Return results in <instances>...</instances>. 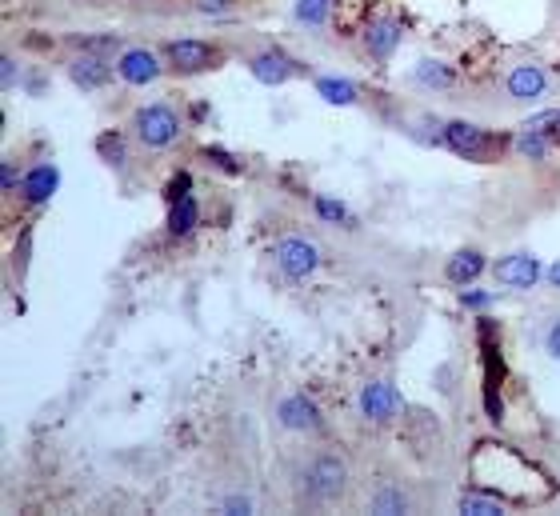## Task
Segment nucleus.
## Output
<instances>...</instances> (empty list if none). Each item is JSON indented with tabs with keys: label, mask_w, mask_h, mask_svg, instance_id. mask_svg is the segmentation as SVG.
I'll list each match as a JSON object with an SVG mask.
<instances>
[{
	"label": "nucleus",
	"mask_w": 560,
	"mask_h": 516,
	"mask_svg": "<svg viewBox=\"0 0 560 516\" xmlns=\"http://www.w3.org/2000/svg\"><path fill=\"white\" fill-rule=\"evenodd\" d=\"M492 300H496V296H492V292H484V288H472V284H468V288H460V304H464L468 312H476V316H480L484 308H492Z\"/></svg>",
	"instance_id": "obj_31"
},
{
	"label": "nucleus",
	"mask_w": 560,
	"mask_h": 516,
	"mask_svg": "<svg viewBox=\"0 0 560 516\" xmlns=\"http://www.w3.org/2000/svg\"><path fill=\"white\" fill-rule=\"evenodd\" d=\"M312 208H316V216H320V220L340 224V228H352V212H348V204H344V200H332V196H312Z\"/></svg>",
	"instance_id": "obj_27"
},
{
	"label": "nucleus",
	"mask_w": 560,
	"mask_h": 516,
	"mask_svg": "<svg viewBox=\"0 0 560 516\" xmlns=\"http://www.w3.org/2000/svg\"><path fill=\"white\" fill-rule=\"evenodd\" d=\"M476 348H480V404L484 416L500 428L504 424V380H508V364H504V348H500V320L492 316H476Z\"/></svg>",
	"instance_id": "obj_2"
},
{
	"label": "nucleus",
	"mask_w": 560,
	"mask_h": 516,
	"mask_svg": "<svg viewBox=\"0 0 560 516\" xmlns=\"http://www.w3.org/2000/svg\"><path fill=\"white\" fill-rule=\"evenodd\" d=\"M164 56L152 52V48H124L116 56V76L128 84V88H144V84H156L160 72H164Z\"/></svg>",
	"instance_id": "obj_11"
},
{
	"label": "nucleus",
	"mask_w": 560,
	"mask_h": 516,
	"mask_svg": "<svg viewBox=\"0 0 560 516\" xmlns=\"http://www.w3.org/2000/svg\"><path fill=\"white\" fill-rule=\"evenodd\" d=\"M400 40H404V28H400V20H388V16H380V20H368L364 24V52L372 56V60H392V52L400 48Z\"/></svg>",
	"instance_id": "obj_16"
},
{
	"label": "nucleus",
	"mask_w": 560,
	"mask_h": 516,
	"mask_svg": "<svg viewBox=\"0 0 560 516\" xmlns=\"http://www.w3.org/2000/svg\"><path fill=\"white\" fill-rule=\"evenodd\" d=\"M468 472H472L476 488L500 496L508 508L512 504H536L552 492L548 476L532 460H524L512 444H500V440H480L472 460H468Z\"/></svg>",
	"instance_id": "obj_1"
},
{
	"label": "nucleus",
	"mask_w": 560,
	"mask_h": 516,
	"mask_svg": "<svg viewBox=\"0 0 560 516\" xmlns=\"http://www.w3.org/2000/svg\"><path fill=\"white\" fill-rule=\"evenodd\" d=\"M112 76H116V64H112V60H104V56L76 52V56L68 60V80H72L80 92H100V88H108V84H112Z\"/></svg>",
	"instance_id": "obj_13"
},
{
	"label": "nucleus",
	"mask_w": 560,
	"mask_h": 516,
	"mask_svg": "<svg viewBox=\"0 0 560 516\" xmlns=\"http://www.w3.org/2000/svg\"><path fill=\"white\" fill-rule=\"evenodd\" d=\"M544 352L560 360V320H552V324L544 328Z\"/></svg>",
	"instance_id": "obj_35"
},
{
	"label": "nucleus",
	"mask_w": 560,
	"mask_h": 516,
	"mask_svg": "<svg viewBox=\"0 0 560 516\" xmlns=\"http://www.w3.org/2000/svg\"><path fill=\"white\" fill-rule=\"evenodd\" d=\"M192 8H196L200 16H224V12L236 8V0H192Z\"/></svg>",
	"instance_id": "obj_33"
},
{
	"label": "nucleus",
	"mask_w": 560,
	"mask_h": 516,
	"mask_svg": "<svg viewBox=\"0 0 560 516\" xmlns=\"http://www.w3.org/2000/svg\"><path fill=\"white\" fill-rule=\"evenodd\" d=\"M444 148L468 164H496L512 152V136L508 132H492L484 124L472 120H448L444 124Z\"/></svg>",
	"instance_id": "obj_3"
},
{
	"label": "nucleus",
	"mask_w": 560,
	"mask_h": 516,
	"mask_svg": "<svg viewBox=\"0 0 560 516\" xmlns=\"http://www.w3.org/2000/svg\"><path fill=\"white\" fill-rule=\"evenodd\" d=\"M292 16L304 28H324L332 20V0H296L292 4Z\"/></svg>",
	"instance_id": "obj_24"
},
{
	"label": "nucleus",
	"mask_w": 560,
	"mask_h": 516,
	"mask_svg": "<svg viewBox=\"0 0 560 516\" xmlns=\"http://www.w3.org/2000/svg\"><path fill=\"white\" fill-rule=\"evenodd\" d=\"M204 116H208V104H204V100H196V104H192V120H204Z\"/></svg>",
	"instance_id": "obj_38"
},
{
	"label": "nucleus",
	"mask_w": 560,
	"mask_h": 516,
	"mask_svg": "<svg viewBox=\"0 0 560 516\" xmlns=\"http://www.w3.org/2000/svg\"><path fill=\"white\" fill-rule=\"evenodd\" d=\"M368 508H372V512H380V516H392V512H408V492H404L400 484H380V488L372 492Z\"/></svg>",
	"instance_id": "obj_23"
},
{
	"label": "nucleus",
	"mask_w": 560,
	"mask_h": 516,
	"mask_svg": "<svg viewBox=\"0 0 560 516\" xmlns=\"http://www.w3.org/2000/svg\"><path fill=\"white\" fill-rule=\"evenodd\" d=\"M544 280H548V284H552V288L560 292V260H552V264L544 268Z\"/></svg>",
	"instance_id": "obj_37"
},
{
	"label": "nucleus",
	"mask_w": 560,
	"mask_h": 516,
	"mask_svg": "<svg viewBox=\"0 0 560 516\" xmlns=\"http://www.w3.org/2000/svg\"><path fill=\"white\" fill-rule=\"evenodd\" d=\"M540 132L552 140V148H560V108H548V124Z\"/></svg>",
	"instance_id": "obj_36"
},
{
	"label": "nucleus",
	"mask_w": 560,
	"mask_h": 516,
	"mask_svg": "<svg viewBox=\"0 0 560 516\" xmlns=\"http://www.w3.org/2000/svg\"><path fill=\"white\" fill-rule=\"evenodd\" d=\"M168 236H188L196 224H200V200H196V192H188V196H180V200H172L168 204Z\"/></svg>",
	"instance_id": "obj_18"
},
{
	"label": "nucleus",
	"mask_w": 560,
	"mask_h": 516,
	"mask_svg": "<svg viewBox=\"0 0 560 516\" xmlns=\"http://www.w3.org/2000/svg\"><path fill=\"white\" fill-rule=\"evenodd\" d=\"M56 188H60V168H56L52 160H40V164H32V168L24 172L20 200H24L28 208H44V204L56 196Z\"/></svg>",
	"instance_id": "obj_15"
},
{
	"label": "nucleus",
	"mask_w": 560,
	"mask_h": 516,
	"mask_svg": "<svg viewBox=\"0 0 560 516\" xmlns=\"http://www.w3.org/2000/svg\"><path fill=\"white\" fill-rule=\"evenodd\" d=\"M484 272H488V256H484L480 248H460V252H452V256L444 260V280H448L452 288H468V284H476Z\"/></svg>",
	"instance_id": "obj_17"
},
{
	"label": "nucleus",
	"mask_w": 560,
	"mask_h": 516,
	"mask_svg": "<svg viewBox=\"0 0 560 516\" xmlns=\"http://www.w3.org/2000/svg\"><path fill=\"white\" fill-rule=\"evenodd\" d=\"M0 84H4V92H8L12 84H20V64H16L8 52L0 56Z\"/></svg>",
	"instance_id": "obj_34"
},
{
	"label": "nucleus",
	"mask_w": 560,
	"mask_h": 516,
	"mask_svg": "<svg viewBox=\"0 0 560 516\" xmlns=\"http://www.w3.org/2000/svg\"><path fill=\"white\" fill-rule=\"evenodd\" d=\"M132 136L144 144V148H172L180 136H184V116L180 108H172L168 100H152V104H140L132 112Z\"/></svg>",
	"instance_id": "obj_4"
},
{
	"label": "nucleus",
	"mask_w": 560,
	"mask_h": 516,
	"mask_svg": "<svg viewBox=\"0 0 560 516\" xmlns=\"http://www.w3.org/2000/svg\"><path fill=\"white\" fill-rule=\"evenodd\" d=\"M68 44L76 48V52H92V56H104V60H112V52H120V36H68Z\"/></svg>",
	"instance_id": "obj_25"
},
{
	"label": "nucleus",
	"mask_w": 560,
	"mask_h": 516,
	"mask_svg": "<svg viewBox=\"0 0 560 516\" xmlns=\"http://www.w3.org/2000/svg\"><path fill=\"white\" fill-rule=\"evenodd\" d=\"M356 408H360V416L368 424H392L404 412V396H400V388L392 380H368L360 388V396H356Z\"/></svg>",
	"instance_id": "obj_8"
},
{
	"label": "nucleus",
	"mask_w": 560,
	"mask_h": 516,
	"mask_svg": "<svg viewBox=\"0 0 560 516\" xmlns=\"http://www.w3.org/2000/svg\"><path fill=\"white\" fill-rule=\"evenodd\" d=\"M304 492L312 504H332L348 492V460L340 452H316L304 464Z\"/></svg>",
	"instance_id": "obj_5"
},
{
	"label": "nucleus",
	"mask_w": 560,
	"mask_h": 516,
	"mask_svg": "<svg viewBox=\"0 0 560 516\" xmlns=\"http://www.w3.org/2000/svg\"><path fill=\"white\" fill-rule=\"evenodd\" d=\"M20 184H24V172H20V164L8 156V160L0 164V192H4V196H16Z\"/></svg>",
	"instance_id": "obj_29"
},
{
	"label": "nucleus",
	"mask_w": 560,
	"mask_h": 516,
	"mask_svg": "<svg viewBox=\"0 0 560 516\" xmlns=\"http://www.w3.org/2000/svg\"><path fill=\"white\" fill-rule=\"evenodd\" d=\"M492 280L504 284V288H516V292H528L544 280V264L532 252H512V256H500L492 264Z\"/></svg>",
	"instance_id": "obj_9"
},
{
	"label": "nucleus",
	"mask_w": 560,
	"mask_h": 516,
	"mask_svg": "<svg viewBox=\"0 0 560 516\" xmlns=\"http://www.w3.org/2000/svg\"><path fill=\"white\" fill-rule=\"evenodd\" d=\"M272 264L288 284H304L320 268V248L308 236H280L272 248Z\"/></svg>",
	"instance_id": "obj_7"
},
{
	"label": "nucleus",
	"mask_w": 560,
	"mask_h": 516,
	"mask_svg": "<svg viewBox=\"0 0 560 516\" xmlns=\"http://www.w3.org/2000/svg\"><path fill=\"white\" fill-rule=\"evenodd\" d=\"M96 152H100V160L112 164V168H124V164H128V148H124V136H120V132H100V136H96Z\"/></svg>",
	"instance_id": "obj_26"
},
{
	"label": "nucleus",
	"mask_w": 560,
	"mask_h": 516,
	"mask_svg": "<svg viewBox=\"0 0 560 516\" xmlns=\"http://www.w3.org/2000/svg\"><path fill=\"white\" fill-rule=\"evenodd\" d=\"M200 156H204V160H208L212 168H220V172H228V176H240V172H244V164H240V160H236V156H232L228 148H216V144H204V148H200Z\"/></svg>",
	"instance_id": "obj_28"
},
{
	"label": "nucleus",
	"mask_w": 560,
	"mask_h": 516,
	"mask_svg": "<svg viewBox=\"0 0 560 516\" xmlns=\"http://www.w3.org/2000/svg\"><path fill=\"white\" fill-rule=\"evenodd\" d=\"M312 88H316V96L324 104H336V108H352L360 100V88L352 80H344V76H316Z\"/></svg>",
	"instance_id": "obj_19"
},
{
	"label": "nucleus",
	"mask_w": 560,
	"mask_h": 516,
	"mask_svg": "<svg viewBox=\"0 0 560 516\" xmlns=\"http://www.w3.org/2000/svg\"><path fill=\"white\" fill-rule=\"evenodd\" d=\"M512 152H516L520 160H532V164H540V160H548V152H552V140H548L540 128H520V132H512Z\"/></svg>",
	"instance_id": "obj_21"
},
{
	"label": "nucleus",
	"mask_w": 560,
	"mask_h": 516,
	"mask_svg": "<svg viewBox=\"0 0 560 516\" xmlns=\"http://www.w3.org/2000/svg\"><path fill=\"white\" fill-rule=\"evenodd\" d=\"M504 92L520 104H536L548 92V72L540 64H512L504 76Z\"/></svg>",
	"instance_id": "obj_14"
},
{
	"label": "nucleus",
	"mask_w": 560,
	"mask_h": 516,
	"mask_svg": "<svg viewBox=\"0 0 560 516\" xmlns=\"http://www.w3.org/2000/svg\"><path fill=\"white\" fill-rule=\"evenodd\" d=\"M192 192V172L188 168H180V172H172L168 180H164V200L172 204V200H180V196H188Z\"/></svg>",
	"instance_id": "obj_30"
},
{
	"label": "nucleus",
	"mask_w": 560,
	"mask_h": 516,
	"mask_svg": "<svg viewBox=\"0 0 560 516\" xmlns=\"http://www.w3.org/2000/svg\"><path fill=\"white\" fill-rule=\"evenodd\" d=\"M456 508L460 512H468V516H500L508 504L500 500V496H492V492H484V488H468V492H460V500H456Z\"/></svg>",
	"instance_id": "obj_22"
},
{
	"label": "nucleus",
	"mask_w": 560,
	"mask_h": 516,
	"mask_svg": "<svg viewBox=\"0 0 560 516\" xmlns=\"http://www.w3.org/2000/svg\"><path fill=\"white\" fill-rule=\"evenodd\" d=\"M252 508H256V504H252L248 492H232V496L220 500V512H232V516H244V512H252Z\"/></svg>",
	"instance_id": "obj_32"
},
{
	"label": "nucleus",
	"mask_w": 560,
	"mask_h": 516,
	"mask_svg": "<svg viewBox=\"0 0 560 516\" xmlns=\"http://www.w3.org/2000/svg\"><path fill=\"white\" fill-rule=\"evenodd\" d=\"M160 56H164V64L176 76H200V72H212V68L224 64V48L216 40H196V36L164 40L160 44Z\"/></svg>",
	"instance_id": "obj_6"
},
{
	"label": "nucleus",
	"mask_w": 560,
	"mask_h": 516,
	"mask_svg": "<svg viewBox=\"0 0 560 516\" xmlns=\"http://www.w3.org/2000/svg\"><path fill=\"white\" fill-rule=\"evenodd\" d=\"M248 72L264 88H280V84H288L300 72V60H292L284 48H260V52L248 56Z\"/></svg>",
	"instance_id": "obj_12"
},
{
	"label": "nucleus",
	"mask_w": 560,
	"mask_h": 516,
	"mask_svg": "<svg viewBox=\"0 0 560 516\" xmlns=\"http://www.w3.org/2000/svg\"><path fill=\"white\" fill-rule=\"evenodd\" d=\"M276 420H280V428H288V432H304V436L324 432V412H320V404H316L308 392H288V396L276 404Z\"/></svg>",
	"instance_id": "obj_10"
},
{
	"label": "nucleus",
	"mask_w": 560,
	"mask_h": 516,
	"mask_svg": "<svg viewBox=\"0 0 560 516\" xmlns=\"http://www.w3.org/2000/svg\"><path fill=\"white\" fill-rule=\"evenodd\" d=\"M412 80H416L420 88H436V92H444V88L456 84V68L444 64V60H428V56H424V60L412 68Z\"/></svg>",
	"instance_id": "obj_20"
}]
</instances>
